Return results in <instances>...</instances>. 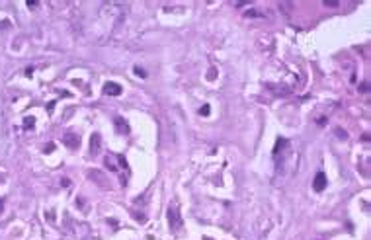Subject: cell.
Returning <instances> with one entry per match:
<instances>
[{"instance_id": "obj_5", "label": "cell", "mask_w": 371, "mask_h": 240, "mask_svg": "<svg viewBox=\"0 0 371 240\" xmlns=\"http://www.w3.org/2000/svg\"><path fill=\"white\" fill-rule=\"evenodd\" d=\"M90 149H92V152H94V154H98V152H100V135H98V133H96V135H92Z\"/></svg>"}, {"instance_id": "obj_12", "label": "cell", "mask_w": 371, "mask_h": 240, "mask_svg": "<svg viewBox=\"0 0 371 240\" xmlns=\"http://www.w3.org/2000/svg\"><path fill=\"white\" fill-rule=\"evenodd\" d=\"M35 6H37L35 0H29V2H28V8H35Z\"/></svg>"}, {"instance_id": "obj_2", "label": "cell", "mask_w": 371, "mask_h": 240, "mask_svg": "<svg viewBox=\"0 0 371 240\" xmlns=\"http://www.w3.org/2000/svg\"><path fill=\"white\" fill-rule=\"evenodd\" d=\"M313 187L317 191H322L326 187V174L324 172H318L317 176H314V182H313Z\"/></svg>"}, {"instance_id": "obj_3", "label": "cell", "mask_w": 371, "mask_h": 240, "mask_svg": "<svg viewBox=\"0 0 371 240\" xmlns=\"http://www.w3.org/2000/svg\"><path fill=\"white\" fill-rule=\"evenodd\" d=\"M104 94H107V96H119V94H121V86H119V84H115V82H107L106 86H104Z\"/></svg>"}, {"instance_id": "obj_10", "label": "cell", "mask_w": 371, "mask_h": 240, "mask_svg": "<svg viewBox=\"0 0 371 240\" xmlns=\"http://www.w3.org/2000/svg\"><path fill=\"white\" fill-rule=\"evenodd\" d=\"M199 113H201V115H209V106H203Z\"/></svg>"}, {"instance_id": "obj_11", "label": "cell", "mask_w": 371, "mask_h": 240, "mask_svg": "<svg viewBox=\"0 0 371 240\" xmlns=\"http://www.w3.org/2000/svg\"><path fill=\"white\" fill-rule=\"evenodd\" d=\"M324 4L326 6H338V2L336 0H324Z\"/></svg>"}, {"instance_id": "obj_7", "label": "cell", "mask_w": 371, "mask_h": 240, "mask_svg": "<svg viewBox=\"0 0 371 240\" xmlns=\"http://www.w3.org/2000/svg\"><path fill=\"white\" fill-rule=\"evenodd\" d=\"M25 129H29V127H33V123H35V119H33V117H25Z\"/></svg>"}, {"instance_id": "obj_6", "label": "cell", "mask_w": 371, "mask_h": 240, "mask_svg": "<svg viewBox=\"0 0 371 240\" xmlns=\"http://www.w3.org/2000/svg\"><path fill=\"white\" fill-rule=\"evenodd\" d=\"M115 127H117V133H127V131H129L127 123H125L121 117H115Z\"/></svg>"}, {"instance_id": "obj_13", "label": "cell", "mask_w": 371, "mask_h": 240, "mask_svg": "<svg viewBox=\"0 0 371 240\" xmlns=\"http://www.w3.org/2000/svg\"><path fill=\"white\" fill-rule=\"evenodd\" d=\"M0 209H2V201H0Z\"/></svg>"}, {"instance_id": "obj_9", "label": "cell", "mask_w": 371, "mask_h": 240, "mask_svg": "<svg viewBox=\"0 0 371 240\" xmlns=\"http://www.w3.org/2000/svg\"><path fill=\"white\" fill-rule=\"evenodd\" d=\"M135 72H137V74L141 76V78H145V76H147V72H145L143 68H139V66H135Z\"/></svg>"}, {"instance_id": "obj_8", "label": "cell", "mask_w": 371, "mask_h": 240, "mask_svg": "<svg viewBox=\"0 0 371 240\" xmlns=\"http://www.w3.org/2000/svg\"><path fill=\"white\" fill-rule=\"evenodd\" d=\"M336 135L340 137V139H348V133L346 131H342V129H336Z\"/></svg>"}, {"instance_id": "obj_1", "label": "cell", "mask_w": 371, "mask_h": 240, "mask_svg": "<svg viewBox=\"0 0 371 240\" xmlns=\"http://www.w3.org/2000/svg\"><path fill=\"white\" fill-rule=\"evenodd\" d=\"M168 219H170V227H172L174 230H178V228L182 227V221H180V217H178L176 209H172V207L168 209Z\"/></svg>"}, {"instance_id": "obj_4", "label": "cell", "mask_w": 371, "mask_h": 240, "mask_svg": "<svg viewBox=\"0 0 371 240\" xmlns=\"http://www.w3.org/2000/svg\"><path fill=\"white\" fill-rule=\"evenodd\" d=\"M63 143H65L69 149H78L80 139H78L76 135H65V137H63Z\"/></svg>"}]
</instances>
